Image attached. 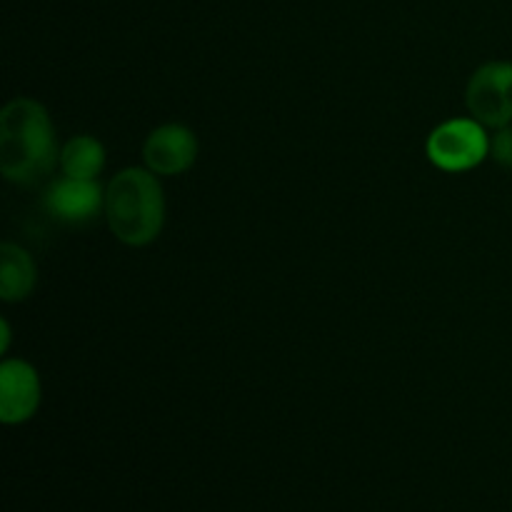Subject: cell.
<instances>
[{"instance_id":"6da1fadb","label":"cell","mask_w":512,"mask_h":512,"mask_svg":"<svg viewBox=\"0 0 512 512\" xmlns=\"http://www.w3.org/2000/svg\"><path fill=\"white\" fill-rule=\"evenodd\" d=\"M60 163L50 115L38 100L15 98L0 113V173L15 185H38Z\"/></svg>"},{"instance_id":"7a4b0ae2","label":"cell","mask_w":512,"mask_h":512,"mask_svg":"<svg viewBox=\"0 0 512 512\" xmlns=\"http://www.w3.org/2000/svg\"><path fill=\"white\" fill-rule=\"evenodd\" d=\"M105 220L125 245L153 243L165 223V195L153 170L125 168L105 188Z\"/></svg>"},{"instance_id":"3957f363","label":"cell","mask_w":512,"mask_h":512,"mask_svg":"<svg viewBox=\"0 0 512 512\" xmlns=\"http://www.w3.org/2000/svg\"><path fill=\"white\" fill-rule=\"evenodd\" d=\"M490 155V138L485 125L475 118L445 120L430 133L428 158L448 173H463L475 168Z\"/></svg>"},{"instance_id":"277c9868","label":"cell","mask_w":512,"mask_h":512,"mask_svg":"<svg viewBox=\"0 0 512 512\" xmlns=\"http://www.w3.org/2000/svg\"><path fill=\"white\" fill-rule=\"evenodd\" d=\"M470 115L485 128H508L512 123V63H485L473 73L465 95Z\"/></svg>"},{"instance_id":"5b68a950","label":"cell","mask_w":512,"mask_h":512,"mask_svg":"<svg viewBox=\"0 0 512 512\" xmlns=\"http://www.w3.org/2000/svg\"><path fill=\"white\" fill-rule=\"evenodd\" d=\"M143 158L155 175H180L198 158V138L185 125H160L145 140Z\"/></svg>"},{"instance_id":"8992f818","label":"cell","mask_w":512,"mask_h":512,"mask_svg":"<svg viewBox=\"0 0 512 512\" xmlns=\"http://www.w3.org/2000/svg\"><path fill=\"white\" fill-rule=\"evenodd\" d=\"M40 405V378L25 360L0 365V420L5 425L25 423Z\"/></svg>"},{"instance_id":"52a82bcc","label":"cell","mask_w":512,"mask_h":512,"mask_svg":"<svg viewBox=\"0 0 512 512\" xmlns=\"http://www.w3.org/2000/svg\"><path fill=\"white\" fill-rule=\"evenodd\" d=\"M45 208L63 223H88L105 208V193L95 180L65 178L55 180L45 193Z\"/></svg>"},{"instance_id":"ba28073f","label":"cell","mask_w":512,"mask_h":512,"mask_svg":"<svg viewBox=\"0 0 512 512\" xmlns=\"http://www.w3.org/2000/svg\"><path fill=\"white\" fill-rule=\"evenodd\" d=\"M35 280H38V270H35L28 250L13 243H3L0 248V298L5 303L25 300L33 293Z\"/></svg>"},{"instance_id":"9c48e42d","label":"cell","mask_w":512,"mask_h":512,"mask_svg":"<svg viewBox=\"0 0 512 512\" xmlns=\"http://www.w3.org/2000/svg\"><path fill=\"white\" fill-rule=\"evenodd\" d=\"M105 165V148L93 135H75L60 150V168L70 178L95 180Z\"/></svg>"},{"instance_id":"30bf717a","label":"cell","mask_w":512,"mask_h":512,"mask_svg":"<svg viewBox=\"0 0 512 512\" xmlns=\"http://www.w3.org/2000/svg\"><path fill=\"white\" fill-rule=\"evenodd\" d=\"M490 155L503 168H512V128H500L498 133L490 138Z\"/></svg>"},{"instance_id":"8fae6325","label":"cell","mask_w":512,"mask_h":512,"mask_svg":"<svg viewBox=\"0 0 512 512\" xmlns=\"http://www.w3.org/2000/svg\"><path fill=\"white\" fill-rule=\"evenodd\" d=\"M0 333H3V343H0V350H3V353H5V350H8V340H10L8 323H5V320H3V323H0Z\"/></svg>"}]
</instances>
